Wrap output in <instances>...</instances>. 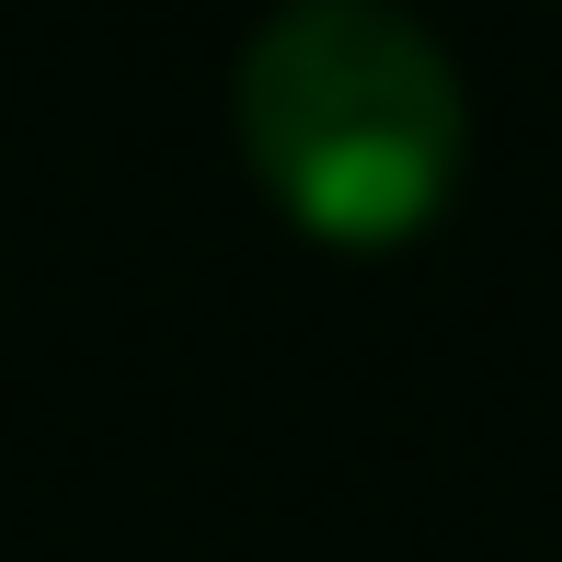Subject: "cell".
I'll list each match as a JSON object with an SVG mask.
<instances>
[{"label":"cell","mask_w":562,"mask_h":562,"mask_svg":"<svg viewBox=\"0 0 562 562\" xmlns=\"http://www.w3.org/2000/svg\"><path fill=\"white\" fill-rule=\"evenodd\" d=\"M265 195L322 241H402L448 207L471 104L402 0H276L229 81Z\"/></svg>","instance_id":"1"}]
</instances>
